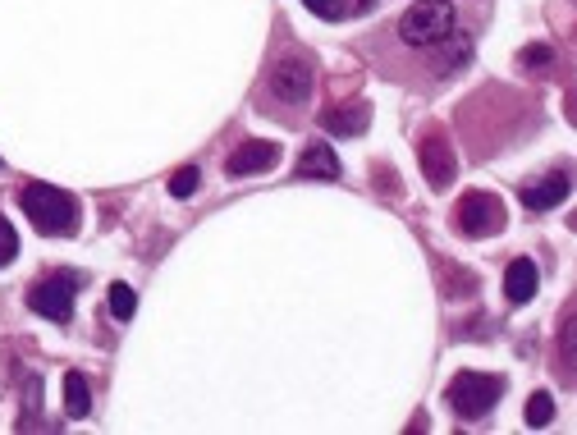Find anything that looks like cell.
<instances>
[{"instance_id": "obj_13", "label": "cell", "mask_w": 577, "mask_h": 435, "mask_svg": "<svg viewBox=\"0 0 577 435\" xmlns=\"http://www.w3.org/2000/svg\"><path fill=\"white\" fill-rule=\"evenodd\" d=\"M65 413L69 417H88L92 413V390L78 371H65Z\"/></svg>"}, {"instance_id": "obj_11", "label": "cell", "mask_w": 577, "mask_h": 435, "mask_svg": "<svg viewBox=\"0 0 577 435\" xmlns=\"http://www.w3.org/2000/svg\"><path fill=\"white\" fill-rule=\"evenodd\" d=\"M294 174L298 179H339L344 165H339V152H330L326 142H307L298 165H294Z\"/></svg>"}, {"instance_id": "obj_20", "label": "cell", "mask_w": 577, "mask_h": 435, "mask_svg": "<svg viewBox=\"0 0 577 435\" xmlns=\"http://www.w3.org/2000/svg\"><path fill=\"white\" fill-rule=\"evenodd\" d=\"M303 5L316 14V19H326V23L344 19V0H303Z\"/></svg>"}, {"instance_id": "obj_19", "label": "cell", "mask_w": 577, "mask_h": 435, "mask_svg": "<svg viewBox=\"0 0 577 435\" xmlns=\"http://www.w3.org/2000/svg\"><path fill=\"white\" fill-rule=\"evenodd\" d=\"M14 257H19V234H14L10 220L0 216V266H10Z\"/></svg>"}, {"instance_id": "obj_9", "label": "cell", "mask_w": 577, "mask_h": 435, "mask_svg": "<svg viewBox=\"0 0 577 435\" xmlns=\"http://www.w3.org/2000/svg\"><path fill=\"white\" fill-rule=\"evenodd\" d=\"M568 170H550V174H541V179H532V184H523V207L527 211H550V207H559L568 197Z\"/></svg>"}, {"instance_id": "obj_4", "label": "cell", "mask_w": 577, "mask_h": 435, "mask_svg": "<svg viewBox=\"0 0 577 435\" xmlns=\"http://www.w3.org/2000/svg\"><path fill=\"white\" fill-rule=\"evenodd\" d=\"M78 289H83V275L78 271H51L28 289V307H33L37 316H46V321H55V326H65L69 316H74Z\"/></svg>"}, {"instance_id": "obj_16", "label": "cell", "mask_w": 577, "mask_h": 435, "mask_svg": "<svg viewBox=\"0 0 577 435\" xmlns=\"http://www.w3.org/2000/svg\"><path fill=\"white\" fill-rule=\"evenodd\" d=\"M42 385H37V376H28L23 381V417H19V431H33L37 426V408H42Z\"/></svg>"}, {"instance_id": "obj_7", "label": "cell", "mask_w": 577, "mask_h": 435, "mask_svg": "<svg viewBox=\"0 0 577 435\" xmlns=\"http://www.w3.org/2000/svg\"><path fill=\"white\" fill-rule=\"evenodd\" d=\"M417 161H422V174H426V184H431V188H449V184H454L458 156H454V147H449L440 133H431V138L422 142Z\"/></svg>"}, {"instance_id": "obj_17", "label": "cell", "mask_w": 577, "mask_h": 435, "mask_svg": "<svg viewBox=\"0 0 577 435\" xmlns=\"http://www.w3.org/2000/svg\"><path fill=\"white\" fill-rule=\"evenodd\" d=\"M550 422H555V399L545 390H536L527 399V426H550Z\"/></svg>"}, {"instance_id": "obj_1", "label": "cell", "mask_w": 577, "mask_h": 435, "mask_svg": "<svg viewBox=\"0 0 577 435\" xmlns=\"http://www.w3.org/2000/svg\"><path fill=\"white\" fill-rule=\"evenodd\" d=\"M19 207H23V216L33 220L42 234H51V239H69L78 229V202L65 193V188L28 184L19 193Z\"/></svg>"}, {"instance_id": "obj_2", "label": "cell", "mask_w": 577, "mask_h": 435, "mask_svg": "<svg viewBox=\"0 0 577 435\" xmlns=\"http://www.w3.org/2000/svg\"><path fill=\"white\" fill-rule=\"evenodd\" d=\"M458 23V10L449 5V0H417V5H408L399 19V37L408 46H436L445 42L449 33H454Z\"/></svg>"}, {"instance_id": "obj_10", "label": "cell", "mask_w": 577, "mask_h": 435, "mask_svg": "<svg viewBox=\"0 0 577 435\" xmlns=\"http://www.w3.org/2000/svg\"><path fill=\"white\" fill-rule=\"evenodd\" d=\"M536 289H541V271H536L532 257H518L509 261V271H504V298H509L513 307H523L536 298Z\"/></svg>"}, {"instance_id": "obj_5", "label": "cell", "mask_w": 577, "mask_h": 435, "mask_svg": "<svg viewBox=\"0 0 577 435\" xmlns=\"http://www.w3.org/2000/svg\"><path fill=\"white\" fill-rule=\"evenodd\" d=\"M458 229L468 234V239H495L504 229V202L495 193H468L458 202Z\"/></svg>"}, {"instance_id": "obj_3", "label": "cell", "mask_w": 577, "mask_h": 435, "mask_svg": "<svg viewBox=\"0 0 577 435\" xmlns=\"http://www.w3.org/2000/svg\"><path fill=\"white\" fill-rule=\"evenodd\" d=\"M500 399H504V381L500 376H486V371H458L454 381H449V408H454L463 422L486 417Z\"/></svg>"}, {"instance_id": "obj_21", "label": "cell", "mask_w": 577, "mask_h": 435, "mask_svg": "<svg viewBox=\"0 0 577 435\" xmlns=\"http://www.w3.org/2000/svg\"><path fill=\"white\" fill-rule=\"evenodd\" d=\"M550 55H555L550 46H532V51L523 55V65H550Z\"/></svg>"}, {"instance_id": "obj_8", "label": "cell", "mask_w": 577, "mask_h": 435, "mask_svg": "<svg viewBox=\"0 0 577 435\" xmlns=\"http://www.w3.org/2000/svg\"><path fill=\"white\" fill-rule=\"evenodd\" d=\"M280 165V147L275 142H262V138H252L243 142L239 152L225 161V174H234V179H248V174H266Z\"/></svg>"}, {"instance_id": "obj_6", "label": "cell", "mask_w": 577, "mask_h": 435, "mask_svg": "<svg viewBox=\"0 0 577 435\" xmlns=\"http://www.w3.org/2000/svg\"><path fill=\"white\" fill-rule=\"evenodd\" d=\"M271 97L284 106H303L312 97V65L303 55H284L280 65L271 69Z\"/></svg>"}, {"instance_id": "obj_12", "label": "cell", "mask_w": 577, "mask_h": 435, "mask_svg": "<svg viewBox=\"0 0 577 435\" xmlns=\"http://www.w3.org/2000/svg\"><path fill=\"white\" fill-rule=\"evenodd\" d=\"M321 129L335 133V138H358V133H367V106H362V101L330 106L326 115H321Z\"/></svg>"}, {"instance_id": "obj_14", "label": "cell", "mask_w": 577, "mask_h": 435, "mask_svg": "<svg viewBox=\"0 0 577 435\" xmlns=\"http://www.w3.org/2000/svg\"><path fill=\"white\" fill-rule=\"evenodd\" d=\"M110 316L115 321H133V312H138V298H133L129 284H110Z\"/></svg>"}, {"instance_id": "obj_18", "label": "cell", "mask_w": 577, "mask_h": 435, "mask_svg": "<svg viewBox=\"0 0 577 435\" xmlns=\"http://www.w3.org/2000/svg\"><path fill=\"white\" fill-rule=\"evenodd\" d=\"M197 188H202V174H197V165H184V170L170 174V193H175V197H193Z\"/></svg>"}, {"instance_id": "obj_15", "label": "cell", "mask_w": 577, "mask_h": 435, "mask_svg": "<svg viewBox=\"0 0 577 435\" xmlns=\"http://www.w3.org/2000/svg\"><path fill=\"white\" fill-rule=\"evenodd\" d=\"M449 42H454V46H449V51L436 60L440 74H449V69H458V65H468V55H472V37H463V33L454 37V33H449Z\"/></svg>"}]
</instances>
